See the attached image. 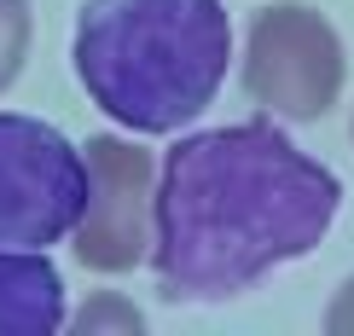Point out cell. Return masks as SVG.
<instances>
[{"label":"cell","mask_w":354,"mask_h":336,"mask_svg":"<svg viewBox=\"0 0 354 336\" xmlns=\"http://www.w3.org/2000/svg\"><path fill=\"white\" fill-rule=\"evenodd\" d=\"M343 180L273 122L203 128L169 145L151 203V273L169 302H227L319 250Z\"/></svg>","instance_id":"6da1fadb"},{"label":"cell","mask_w":354,"mask_h":336,"mask_svg":"<svg viewBox=\"0 0 354 336\" xmlns=\"http://www.w3.org/2000/svg\"><path fill=\"white\" fill-rule=\"evenodd\" d=\"M76 76L128 134H174L215 105L232 58L221 0H82Z\"/></svg>","instance_id":"7a4b0ae2"},{"label":"cell","mask_w":354,"mask_h":336,"mask_svg":"<svg viewBox=\"0 0 354 336\" xmlns=\"http://www.w3.org/2000/svg\"><path fill=\"white\" fill-rule=\"evenodd\" d=\"M87 209V151L41 116L0 110V250H47Z\"/></svg>","instance_id":"3957f363"},{"label":"cell","mask_w":354,"mask_h":336,"mask_svg":"<svg viewBox=\"0 0 354 336\" xmlns=\"http://www.w3.org/2000/svg\"><path fill=\"white\" fill-rule=\"evenodd\" d=\"M348 76L343 35L319 6L302 0H273L250 18L244 35V93L268 116L285 122H319Z\"/></svg>","instance_id":"277c9868"},{"label":"cell","mask_w":354,"mask_h":336,"mask_svg":"<svg viewBox=\"0 0 354 336\" xmlns=\"http://www.w3.org/2000/svg\"><path fill=\"white\" fill-rule=\"evenodd\" d=\"M87 151V209L70 250L87 273H134L151 261V203H157V157L134 139L93 134Z\"/></svg>","instance_id":"5b68a950"},{"label":"cell","mask_w":354,"mask_h":336,"mask_svg":"<svg viewBox=\"0 0 354 336\" xmlns=\"http://www.w3.org/2000/svg\"><path fill=\"white\" fill-rule=\"evenodd\" d=\"M64 325V273L47 250H0V336H53Z\"/></svg>","instance_id":"8992f818"},{"label":"cell","mask_w":354,"mask_h":336,"mask_svg":"<svg viewBox=\"0 0 354 336\" xmlns=\"http://www.w3.org/2000/svg\"><path fill=\"white\" fill-rule=\"evenodd\" d=\"M29 47H35V12H29V0H0V93L24 76Z\"/></svg>","instance_id":"52a82bcc"},{"label":"cell","mask_w":354,"mask_h":336,"mask_svg":"<svg viewBox=\"0 0 354 336\" xmlns=\"http://www.w3.org/2000/svg\"><path fill=\"white\" fill-rule=\"evenodd\" d=\"M64 325L76 330V336H99V330H128V336H140V330H145V313L134 308V302L105 296V290H99V296H87L82 308L64 319Z\"/></svg>","instance_id":"ba28073f"},{"label":"cell","mask_w":354,"mask_h":336,"mask_svg":"<svg viewBox=\"0 0 354 336\" xmlns=\"http://www.w3.org/2000/svg\"><path fill=\"white\" fill-rule=\"evenodd\" d=\"M326 330H331V336H354V279H343V290L331 296V308H326Z\"/></svg>","instance_id":"9c48e42d"}]
</instances>
